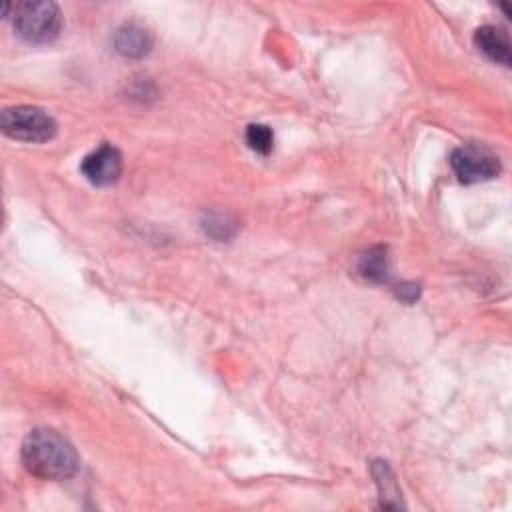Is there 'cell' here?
Here are the masks:
<instances>
[{"label": "cell", "instance_id": "cell-1", "mask_svg": "<svg viewBox=\"0 0 512 512\" xmlns=\"http://www.w3.org/2000/svg\"><path fill=\"white\" fill-rule=\"evenodd\" d=\"M22 462L44 480L70 478L78 468L74 446L54 430H32L22 442Z\"/></svg>", "mask_w": 512, "mask_h": 512}, {"label": "cell", "instance_id": "cell-2", "mask_svg": "<svg viewBox=\"0 0 512 512\" xmlns=\"http://www.w3.org/2000/svg\"><path fill=\"white\" fill-rule=\"evenodd\" d=\"M14 30L32 44L52 42L62 28V14L54 2H18L12 14Z\"/></svg>", "mask_w": 512, "mask_h": 512}, {"label": "cell", "instance_id": "cell-3", "mask_svg": "<svg viewBox=\"0 0 512 512\" xmlns=\"http://www.w3.org/2000/svg\"><path fill=\"white\" fill-rule=\"evenodd\" d=\"M2 132L22 142H46L56 134L54 118L38 106H12L0 116Z\"/></svg>", "mask_w": 512, "mask_h": 512}, {"label": "cell", "instance_id": "cell-4", "mask_svg": "<svg viewBox=\"0 0 512 512\" xmlns=\"http://www.w3.org/2000/svg\"><path fill=\"white\" fill-rule=\"evenodd\" d=\"M450 166L460 182L472 184L480 180H490L500 172L498 156L482 146H460L450 156Z\"/></svg>", "mask_w": 512, "mask_h": 512}, {"label": "cell", "instance_id": "cell-5", "mask_svg": "<svg viewBox=\"0 0 512 512\" xmlns=\"http://www.w3.org/2000/svg\"><path fill=\"white\" fill-rule=\"evenodd\" d=\"M80 170L88 182L96 186H108L116 182L122 172V156L118 148L110 144H102L84 156Z\"/></svg>", "mask_w": 512, "mask_h": 512}, {"label": "cell", "instance_id": "cell-6", "mask_svg": "<svg viewBox=\"0 0 512 512\" xmlns=\"http://www.w3.org/2000/svg\"><path fill=\"white\" fill-rule=\"evenodd\" d=\"M474 42L478 50L492 62L504 64V66L510 64V40L502 28L492 24L480 26L474 34Z\"/></svg>", "mask_w": 512, "mask_h": 512}, {"label": "cell", "instance_id": "cell-7", "mask_svg": "<svg viewBox=\"0 0 512 512\" xmlns=\"http://www.w3.org/2000/svg\"><path fill=\"white\" fill-rule=\"evenodd\" d=\"M114 46L120 54H124L128 58H140V56L148 54V50L152 46V38L142 26L124 24L114 34Z\"/></svg>", "mask_w": 512, "mask_h": 512}, {"label": "cell", "instance_id": "cell-8", "mask_svg": "<svg viewBox=\"0 0 512 512\" xmlns=\"http://www.w3.org/2000/svg\"><path fill=\"white\" fill-rule=\"evenodd\" d=\"M386 250L384 248H372L368 250L360 260V272L370 280H384L386 278Z\"/></svg>", "mask_w": 512, "mask_h": 512}, {"label": "cell", "instance_id": "cell-9", "mask_svg": "<svg viewBox=\"0 0 512 512\" xmlns=\"http://www.w3.org/2000/svg\"><path fill=\"white\" fill-rule=\"evenodd\" d=\"M246 144L258 154H268L274 144V134L266 124H250L246 130Z\"/></svg>", "mask_w": 512, "mask_h": 512}]
</instances>
